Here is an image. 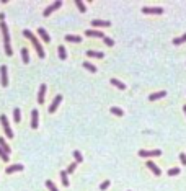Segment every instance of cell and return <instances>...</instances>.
<instances>
[{
    "label": "cell",
    "mask_w": 186,
    "mask_h": 191,
    "mask_svg": "<svg viewBox=\"0 0 186 191\" xmlns=\"http://www.w3.org/2000/svg\"><path fill=\"white\" fill-rule=\"evenodd\" d=\"M5 52H7V56H11V54H13V51H11V46H5Z\"/></svg>",
    "instance_id": "cell-36"
},
{
    "label": "cell",
    "mask_w": 186,
    "mask_h": 191,
    "mask_svg": "<svg viewBox=\"0 0 186 191\" xmlns=\"http://www.w3.org/2000/svg\"><path fill=\"white\" fill-rule=\"evenodd\" d=\"M0 83L3 87L8 85V75H7V66L0 67Z\"/></svg>",
    "instance_id": "cell-6"
},
{
    "label": "cell",
    "mask_w": 186,
    "mask_h": 191,
    "mask_svg": "<svg viewBox=\"0 0 186 191\" xmlns=\"http://www.w3.org/2000/svg\"><path fill=\"white\" fill-rule=\"evenodd\" d=\"M183 111H185V114H186V105H185V106H183Z\"/></svg>",
    "instance_id": "cell-38"
},
{
    "label": "cell",
    "mask_w": 186,
    "mask_h": 191,
    "mask_svg": "<svg viewBox=\"0 0 186 191\" xmlns=\"http://www.w3.org/2000/svg\"><path fill=\"white\" fill-rule=\"evenodd\" d=\"M180 160L183 165H186V154H180Z\"/></svg>",
    "instance_id": "cell-37"
},
{
    "label": "cell",
    "mask_w": 186,
    "mask_h": 191,
    "mask_svg": "<svg viewBox=\"0 0 186 191\" xmlns=\"http://www.w3.org/2000/svg\"><path fill=\"white\" fill-rule=\"evenodd\" d=\"M60 180H62L64 186H69V178H67V171H66V170L60 171Z\"/></svg>",
    "instance_id": "cell-24"
},
{
    "label": "cell",
    "mask_w": 186,
    "mask_h": 191,
    "mask_svg": "<svg viewBox=\"0 0 186 191\" xmlns=\"http://www.w3.org/2000/svg\"><path fill=\"white\" fill-rule=\"evenodd\" d=\"M44 95H46V85L39 87V93H38V103H44Z\"/></svg>",
    "instance_id": "cell-14"
},
{
    "label": "cell",
    "mask_w": 186,
    "mask_h": 191,
    "mask_svg": "<svg viewBox=\"0 0 186 191\" xmlns=\"http://www.w3.org/2000/svg\"><path fill=\"white\" fill-rule=\"evenodd\" d=\"M0 30H2V35H3V43H5V46H10V33H8V28H7V25L3 21L0 23Z\"/></svg>",
    "instance_id": "cell-5"
},
{
    "label": "cell",
    "mask_w": 186,
    "mask_h": 191,
    "mask_svg": "<svg viewBox=\"0 0 186 191\" xmlns=\"http://www.w3.org/2000/svg\"><path fill=\"white\" fill-rule=\"evenodd\" d=\"M163 96H166V91H157V93H152V95H149V100H150V101H155V100H160V98H163Z\"/></svg>",
    "instance_id": "cell-13"
},
{
    "label": "cell",
    "mask_w": 186,
    "mask_h": 191,
    "mask_svg": "<svg viewBox=\"0 0 186 191\" xmlns=\"http://www.w3.org/2000/svg\"><path fill=\"white\" fill-rule=\"evenodd\" d=\"M139 155L144 157V158H149V157H160L162 150L160 149H155V150H139Z\"/></svg>",
    "instance_id": "cell-4"
},
{
    "label": "cell",
    "mask_w": 186,
    "mask_h": 191,
    "mask_svg": "<svg viewBox=\"0 0 186 191\" xmlns=\"http://www.w3.org/2000/svg\"><path fill=\"white\" fill-rule=\"evenodd\" d=\"M46 186L49 188V191H59L57 188H55V185H54V183H52L51 180H47V181H46Z\"/></svg>",
    "instance_id": "cell-30"
},
{
    "label": "cell",
    "mask_w": 186,
    "mask_h": 191,
    "mask_svg": "<svg viewBox=\"0 0 186 191\" xmlns=\"http://www.w3.org/2000/svg\"><path fill=\"white\" fill-rule=\"evenodd\" d=\"M57 51H59V57H60V59H62V60L67 59V52H66V49H64V46H59Z\"/></svg>",
    "instance_id": "cell-25"
},
{
    "label": "cell",
    "mask_w": 186,
    "mask_h": 191,
    "mask_svg": "<svg viewBox=\"0 0 186 191\" xmlns=\"http://www.w3.org/2000/svg\"><path fill=\"white\" fill-rule=\"evenodd\" d=\"M83 67H85V69H88L90 72H96V67L93 66V64H90V62H83Z\"/></svg>",
    "instance_id": "cell-29"
},
{
    "label": "cell",
    "mask_w": 186,
    "mask_h": 191,
    "mask_svg": "<svg viewBox=\"0 0 186 191\" xmlns=\"http://www.w3.org/2000/svg\"><path fill=\"white\" fill-rule=\"evenodd\" d=\"M21 57H23V62H25V64L30 62V56H28V49H26V47L21 49Z\"/></svg>",
    "instance_id": "cell-23"
},
{
    "label": "cell",
    "mask_w": 186,
    "mask_h": 191,
    "mask_svg": "<svg viewBox=\"0 0 186 191\" xmlns=\"http://www.w3.org/2000/svg\"><path fill=\"white\" fill-rule=\"evenodd\" d=\"M60 101H62V95H57L54 98V101L51 103V106H49V113H54V111L57 110V106L60 105Z\"/></svg>",
    "instance_id": "cell-8"
},
{
    "label": "cell",
    "mask_w": 186,
    "mask_h": 191,
    "mask_svg": "<svg viewBox=\"0 0 186 191\" xmlns=\"http://www.w3.org/2000/svg\"><path fill=\"white\" fill-rule=\"evenodd\" d=\"M91 25L98 26V28H108V26H111V23L110 21H106V20H93L91 21Z\"/></svg>",
    "instance_id": "cell-11"
},
{
    "label": "cell",
    "mask_w": 186,
    "mask_h": 191,
    "mask_svg": "<svg viewBox=\"0 0 186 191\" xmlns=\"http://www.w3.org/2000/svg\"><path fill=\"white\" fill-rule=\"evenodd\" d=\"M103 41H105V44L110 46V47H111V46H114V41L111 39V38H106V36H105V38H103Z\"/></svg>",
    "instance_id": "cell-32"
},
{
    "label": "cell",
    "mask_w": 186,
    "mask_h": 191,
    "mask_svg": "<svg viewBox=\"0 0 186 191\" xmlns=\"http://www.w3.org/2000/svg\"><path fill=\"white\" fill-rule=\"evenodd\" d=\"M38 35H39L41 38L46 41V43H49V41H51V36L47 35V31H46L44 28H38Z\"/></svg>",
    "instance_id": "cell-15"
},
{
    "label": "cell",
    "mask_w": 186,
    "mask_h": 191,
    "mask_svg": "<svg viewBox=\"0 0 186 191\" xmlns=\"http://www.w3.org/2000/svg\"><path fill=\"white\" fill-rule=\"evenodd\" d=\"M0 123H2V126H3V129H5V134H7V137H13L15 134H13V131H11V127H10V124H8V119H7V116L5 114H2L0 116Z\"/></svg>",
    "instance_id": "cell-2"
},
{
    "label": "cell",
    "mask_w": 186,
    "mask_h": 191,
    "mask_svg": "<svg viewBox=\"0 0 186 191\" xmlns=\"http://www.w3.org/2000/svg\"><path fill=\"white\" fill-rule=\"evenodd\" d=\"M108 186H110V180L103 181V183H101V185H100V190L103 191V190H106V188H108Z\"/></svg>",
    "instance_id": "cell-35"
},
{
    "label": "cell",
    "mask_w": 186,
    "mask_h": 191,
    "mask_svg": "<svg viewBox=\"0 0 186 191\" xmlns=\"http://www.w3.org/2000/svg\"><path fill=\"white\" fill-rule=\"evenodd\" d=\"M0 158H2L3 162H8V154H5L2 149H0Z\"/></svg>",
    "instance_id": "cell-34"
},
{
    "label": "cell",
    "mask_w": 186,
    "mask_h": 191,
    "mask_svg": "<svg viewBox=\"0 0 186 191\" xmlns=\"http://www.w3.org/2000/svg\"><path fill=\"white\" fill-rule=\"evenodd\" d=\"M66 39L70 41V43H82V38H80V36H74V35H67Z\"/></svg>",
    "instance_id": "cell-21"
},
{
    "label": "cell",
    "mask_w": 186,
    "mask_h": 191,
    "mask_svg": "<svg viewBox=\"0 0 186 191\" xmlns=\"http://www.w3.org/2000/svg\"><path fill=\"white\" fill-rule=\"evenodd\" d=\"M183 43H186V33L183 36H180V38H175V39H173V44L175 46H180V44H183Z\"/></svg>",
    "instance_id": "cell-22"
},
{
    "label": "cell",
    "mask_w": 186,
    "mask_h": 191,
    "mask_svg": "<svg viewBox=\"0 0 186 191\" xmlns=\"http://www.w3.org/2000/svg\"><path fill=\"white\" fill-rule=\"evenodd\" d=\"M74 157H75V162H77V163L83 162V157H82V154L78 150H74Z\"/></svg>",
    "instance_id": "cell-28"
},
{
    "label": "cell",
    "mask_w": 186,
    "mask_h": 191,
    "mask_svg": "<svg viewBox=\"0 0 186 191\" xmlns=\"http://www.w3.org/2000/svg\"><path fill=\"white\" fill-rule=\"evenodd\" d=\"M85 35L88 36V38H105V35H103V31H96V30H87Z\"/></svg>",
    "instance_id": "cell-10"
},
{
    "label": "cell",
    "mask_w": 186,
    "mask_h": 191,
    "mask_svg": "<svg viewBox=\"0 0 186 191\" xmlns=\"http://www.w3.org/2000/svg\"><path fill=\"white\" fill-rule=\"evenodd\" d=\"M110 82H111V83H113V85H114V87H118L119 90H126V85H124L122 82H119V80H118V79H111Z\"/></svg>",
    "instance_id": "cell-19"
},
{
    "label": "cell",
    "mask_w": 186,
    "mask_h": 191,
    "mask_svg": "<svg viewBox=\"0 0 186 191\" xmlns=\"http://www.w3.org/2000/svg\"><path fill=\"white\" fill-rule=\"evenodd\" d=\"M111 113H113V114H116V116H122V114H124V111L121 110V108H116V106H113V108H111Z\"/></svg>",
    "instance_id": "cell-27"
},
{
    "label": "cell",
    "mask_w": 186,
    "mask_h": 191,
    "mask_svg": "<svg viewBox=\"0 0 186 191\" xmlns=\"http://www.w3.org/2000/svg\"><path fill=\"white\" fill-rule=\"evenodd\" d=\"M38 123H39V114H38V110H33L31 113V127L36 129L38 127Z\"/></svg>",
    "instance_id": "cell-9"
},
{
    "label": "cell",
    "mask_w": 186,
    "mask_h": 191,
    "mask_svg": "<svg viewBox=\"0 0 186 191\" xmlns=\"http://www.w3.org/2000/svg\"><path fill=\"white\" fill-rule=\"evenodd\" d=\"M147 167H149V168H150V170L154 171V175H157V176H160V175H162L160 168H158V167H157L152 160H147Z\"/></svg>",
    "instance_id": "cell-12"
},
{
    "label": "cell",
    "mask_w": 186,
    "mask_h": 191,
    "mask_svg": "<svg viewBox=\"0 0 186 191\" xmlns=\"http://www.w3.org/2000/svg\"><path fill=\"white\" fill-rule=\"evenodd\" d=\"M23 35H25V38H28V39L31 41V43H33V46H34V49L38 51V56H39L41 59H44L46 57V52H44V49H43V46H41V43L38 39H36L34 38V35H33V33H31L30 30H25L23 31Z\"/></svg>",
    "instance_id": "cell-1"
},
{
    "label": "cell",
    "mask_w": 186,
    "mask_h": 191,
    "mask_svg": "<svg viewBox=\"0 0 186 191\" xmlns=\"http://www.w3.org/2000/svg\"><path fill=\"white\" fill-rule=\"evenodd\" d=\"M142 13H145V15H162L163 8H160V7H144Z\"/></svg>",
    "instance_id": "cell-3"
},
{
    "label": "cell",
    "mask_w": 186,
    "mask_h": 191,
    "mask_svg": "<svg viewBox=\"0 0 186 191\" xmlns=\"http://www.w3.org/2000/svg\"><path fill=\"white\" fill-rule=\"evenodd\" d=\"M15 171H23V165H11L7 168V173H15Z\"/></svg>",
    "instance_id": "cell-18"
},
{
    "label": "cell",
    "mask_w": 186,
    "mask_h": 191,
    "mask_svg": "<svg viewBox=\"0 0 186 191\" xmlns=\"http://www.w3.org/2000/svg\"><path fill=\"white\" fill-rule=\"evenodd\" d=\"M178 173H180V168H170V170H168V175L170 176H175V175H178Z\"/></svg>",
    "instance_id": "cell-33"
},
{
    "label": "cell",
    "mask_w": 186,
    "mask_h": 191,
    "mask_svg": "<svg viewBox=\"0 0 186 191\" xmlns=\"http://www.w3.org/2000/svg\"><path fill=\"white\" fill-rule=\"evenodd\" d=\"M13 119H15V123H21V111H20V108H15V110H13Z\"/></svg>",
    "instance_id": "cell-20"
},
{
    "label": "cell",
    "mask_w": 186,
    "mask_h": 191,
    "mask_svg": "<svg viewBox=\"0 0 186 191\" xmlns=\"http://www.w3.org/2000/svg\"><path fill=\"white\" fill-rule=\"evenodd\" d=\"M75 3H77V8H78L82 13H85V12H87V7L83 5V2H82V0H75Z\"/></svg>",
    "instance_id": "cell-26"
},
{
    "label": "cell",
    "mask_w": 186,
    "mask_h": 191,
    "mask_svg": "<svg viewBox=\"0 0 186 191\" xmlns=\"http://www.w3.org/2000/svg\"><path fill=\"white\" fill-rule=\"evenodd\" d=\"M75 168H77V162H74V163H70V165H69V168H67V173H74V171H75Z\"/></svg>",
    "instance_id": "cell-31"
},
{
    "label": "cell",
    "mask_w": 186,
    "mask_h": 191,
    "mask_svg": "<svg viewBox=\"0 0 186 191\" xmlns=\"http://www.w3.org/2000/svg\"><path fill=\"white\" fill-rule=\"evenodd\" d=\"M60 5H62V2H59V0H57V2H54V5H49V7H47V8L44 10V16H49L54 10L60 8Z\"/></svg>",
    "instance_id": "cell-7"
},
{
    "label": "cell",
    "mask_w": 186,
    "mask_h": 191,
    "mask_svg": "<svg viewBox=\"0 0 186 191\" xmlns=\"http://www.w3.org/2000/svg\"><path fill=\"white\" fill-rule=\"evenodd\" d=\"M0 149L5 152V154H10V152H11V149L5 144V139H3V137H0Z\"/></svg>",
    "instance_id": "cell-17"
},
{
    "label": "cell",
    "mask_w": 186,
    "mask_h": 191,
    "mask_svg": "<svg viewBox=\"0 0 186 191\" xmlns=\"http://www.w3.org/2000/svg\"><path fill=\"white\" fill-rule=\"evenodd\" d=\"M87 56L88 57H96V59H103L105 54L103 52H98V51H87Z\"/></svg>",
    "instance_id": "cell-16"
}]
</instances>
